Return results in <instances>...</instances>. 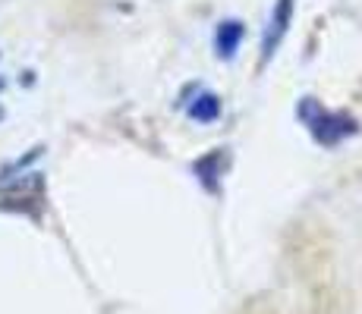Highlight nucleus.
I'll return each instance as SVG.
<instances>
[{"instance_id":"f257e3e1","label":"nucleus","mask_w":362,"mask_h":314,"mask_svg":"<svg viewBox=\"0 0 362 314\" xmlns=\"http://www.w3.org/2000/svg\"><path fill=\"white\" fill-rule=\"evenodd\" d=\"M218 114H221V104H218V97H211V95H205L202 104L192 107V116H196V120H214Z\"/></svg>"},{"instance_id":"f03ea898","label":"nucleus","mask_w":362,"mask_h":314,"mask_svg":"<svg viewBox=\"0 0 362 314\" xmlns=\"http://www.w3.org/2000/svg\"><path fill=\"white\" fill-rule=\"evenodd\" d=\"M240 25L236 23H227V29L224 35H221V54H233V47H236V38H240Z\"/></svg>"}]
</instances>
